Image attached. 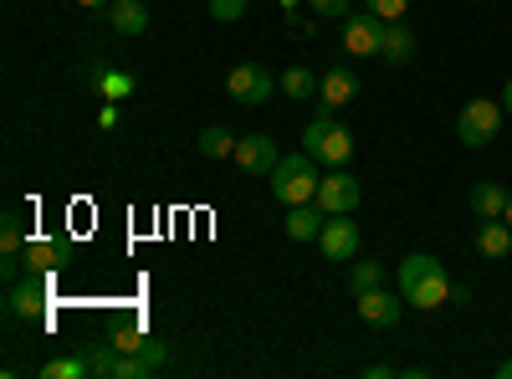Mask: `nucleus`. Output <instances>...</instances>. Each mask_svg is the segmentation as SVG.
<instances>
[{"mask_svg":"<svg viewBox=\"0 0 512 379\" xmlns=\"http://www.w3.org/2000/svg\"><path fill=\"white\" fill-rule=\"evenodd\" d=\"M400 292L410 308H441V303H451V277L431 251H415V257L400 262Z\"/></svg>","mask_w":512,"mask_h":379,"instance_id":"nucleus-1","label":"nucleus"},{"mask_svg":"<svg viewBox=\"0 0 512 379\" xmlns=\"http://www.w3.org/2000/svg\"><path fill=\"white\" fill-rule=\"evenodd\" d=\"M272 180V195L277 205H303V200H318V170H313V154H282L277 170L267 175Z\"/></svg>","mask_w":512,"mask_h":379,"instance_id":"nucleus-2","label":"nucleus"},{"mask_svg":"<svg viewBox=\"0 0 512 379\" xmlns=\"http://www.w3.org/2000/svg\"><path fill=\"white\" fill-rule=\"evenodd\" d=\"M303 149L318 159V164H349V154H354V134L344 129L338 118H328V113H318L308 129H303Z\"/></svg>","mask_w":512,"mask_h":379,"instance_id":"nucleus-3","label":"nucleus"},{"mask_svg":"<svg viewBox=\"0 0 512 379\" xmlns=\"http://www.w3.org/2000/svg\"><path fill=\"white\" fill-rule=\"evenodd\" d=\"M6 308L21 323H47V313H52V272H26L21 282H11Z\"/></svg>","mask_w":512,"mask_h":379,"instance_id":"nucleus-4","label":"nucleus"},{"mask_svg":"<svg viewBox=\"0 0 512 379\" xmlns=\"http://www.w3.org/2000/svg\"><path fill=\"white\" fill-rule=\"evenodd\" d=\"M497 129H502V103H492V98H472L456 118V139L466 149H487L497 139Z\"/></svg>","mask_w":512,"mask_h":379,"instance_id":"nucleus-5","label":"nucleus"},{"mask_svg":"<svg viewBox=\"0 0 512 379\" xmlns=\"http://www.w3.org/2000/svg\"><path fill=\"white\" fill-rule=\"evenodd\" d=\"M226 93L236 98V103H267L272 93H277V77L262 67V62H241V67H231V77H226Z\"/></svg>","mask_w":512,"mask_h":379,"instance_id":"nucleus-6","label":"nucleus"},{"mask_svg":"<svg viewBox=\"0 0 512 379\" xmlns=\"http://www.w3.org/2000/svg\"><path fill=\"white\" fill-rule=\"evenodd\" d=\"M318 205L328 210V216H354V210H359V180L344 170V164L318 180Z\"/></svg>","mask_w":512,"mask_h":379,"instance_id":"nucleus-7","label":"nucleus"},{"mask_svg":"<svg viewBox=\"0 0 512 379\" xmlns=\"http://www.w3.org/2000/svg\"><path fill=\"white\" fill-rule=\"evenodd\" d=\"M318 251H323L328 262H354V257H359V221L328 216L323 231H318Z\"/></svg>","mask_w":512,"mask_h":379,"instance_id":"nucleus-8","label":"nucleus"},{"mask_svg":"<svg viewBox=\"0 0 512 379\" xmlns=\"http://www.w3.org/2000/svg\"><path fill=\"white\" fill-rule=\"evenodd\" d=\"M379 41H384V16H344V52L354 57H379Z\"/></svg>","mask_w":512,"mask_h":379,"instance_id":"nucleus-9","label":"nucleus"},{"mask_svg":"<svg viewBox=\"0 0 512 379\" xmlns=\"http://www.w3.org/2000/svg\"><path fill=\"white\" fill-rule=\"evenodd\" d=\"M405 292H384V287H369V292H359V318L369 323V328H395L400 323V303Z\"/></svg>","mask_w":512,"mask_h":379,"instance_id":"nucleus-10","label":"nucleus"},{"mask_svg":"<svg viewBox=\"0 0 512 379\" xmlns=\"http://www.w3.org/2000/svg\"><path fill=\"white\" fill-rule=\"evenodd\" d=\"M277 139H267V134H246V139H236V164L246 175H272L277 170Z\"/></svg>","mask_w":512,"mask_h":379,"instance_id":"nucleus-11","label":"nucleus"},{"mask_svg":"<svg viewBox=\"0 0 512 379\" xmlns=\"http://www.w3.org/2000/svg\"><path fill=\"white\" fill-rule=\"evenodd\" d=\"M318 98H323V108H344V103H354V98H359V72H354V67H328Z\"/></svg>","mask_w":512,"mask_h":379,"instance_id":"nucleus-12","label":"nucleus"},{"mask_svg":"<svg viewBox=\"0 0 512 379\" xmlns=\"http://www.w3.org/2000/svg\"><path fill=\"white\" fill-rule=\"evenodd\" d=\"M62 262H67V246H62V241L31 236V241L21 246V267H26V272H57Z\"/></svg>","mask_w":512,"mask_h":379,"instance_id":"nucleus-13","label":"nucleus"},{"mask_svg":"<svg viewBox=\"0 0 512 379\" xmlns=\"http://www.w3.org/2000/svg\"><path fill=\"white\" fill-rule=\"evenodd\" d=\"M323 216H328V210H323L318 200L287 205V236H292V241H318V231H323Z\"/></svg>","mask_w":512,"mask_h":379,"instance_id":"nucleus-14","label":"nucleus"},{"mask_svg":"<svg viewBox=\"0 0 512 379\" xmlns=\"http://www.w3.org/2000/svg\"><path fill=\"white\" fill-rule=\"evenodd\" d=\"M415 57V36L405 31V21H384V41H379V62L405 67Z\"/></svg>","mask_w":512,"mask_h":379,"instance_id":"nucleus-15","label":"nucleus"},{"mask_svg":"<svg viewBox=\"0 0 512 379\" xmlns=\"http://www.w3.org/2000/svg\"><path fill=\"white\" fill-rule=\"evenodd\" d=\"M108 21H113L118 36H144L149 31V6H144V0H113Z\"/></svg>","mask_w":512,"mask_h":379,"instance_id":"nucleus-16","label":"nucleus"},{"mask_svg":"<svg viewBox=\"0 0 512 379\" xmlns=\"http://www.w3.org/2000/svg\"><path fill=\"white\" fill-rule=\"evenodd\" d=\"M477 251H482V257H507V251H512V226L502 216L482 221L477 226Z\"/></svg>","mask_w":512,"mask_h":379,"instance_id":"nucleus-17","label":"nucleus"},{"mask_svg":"<svg viewBox=\"0 0 512 379\" xmlns=\"http://www.w3.org/2000/svg\"><path fill=\"white\" fill-rule=\"evenodd\" d=\"M507 200H512V195H507L502 185H492V180H477V185H472V210H477L482 221L502 216V210H507Z\"/></svg>","mask_w":512,"mask_h":379,"instance_id":"nucleus-18","label":"nucleus"},{"mask_svg":"<svg viewBox=\"0 0 512 379\" xmlns=\"http://www.w3.org/2000/svg\"><path fill=\"white\" fill-rule=\"evenodd\" d=\"M118 369H123V349L113 339H103V344L88 349V374L93 379H118Z\"/></svg>","mask_w":512,"mask_h":379,"instance_id":"nucleus-19","label":"nucleus"},{"mask_svg":"<svg viewBox=\"0 0 512 379\" xmlns=\"http://www.w3.org/2000/svg\"><path fill=\"white\" fill-rule=\"evenodd\" d=\"M318 88H323V82L308 72V67H287L282 72V93L292 98V103H303V98H318Z\"/></svg>","mask_w":512,"mask_h":379,"instance_id":"nucleus-20","label":"nucleus"},{"mask_svg":"<svg viewBox=\"0 0 512 379\" xmlns=\"http://www.w3.org/2000/svg\"><path fill=\"white\" fill-rule=\"evenodd\" d=\"M195 149H200L205 159H226V154H236V134L221 129V123H210V129L195 139Z\"/></svg>","mask_w":512,"mask_h":379,"instance_id":"nucleus-21","label":"nucleus"},{"mask_svg":"<svg viewBox=\"0 0 512 379\" xmlns=\"http://www.w3.org/2000/svg\"><path fill=\"white\" fill-rule=\"evenodd\" d=\"M26 241H31V236H26L21 210H6V221H0V251H6V257H16V251H21Z\"/></svg>","mask_w":512,"mask_h":379,"instance_id":"nucleus-22","label":"nucleus"},{"mask_svg":"<svg viewBox=\"0 0 512 379\" xmlns=\"http://www.w3.org/2000/svg\"><path fill=\"white\" fill-rule=\"evenodd\" d=\"M88 77L103 88V98H128V93H134V77H128V72H103V67H93Z\"/></svg>","mask_w":512,"mask_h":379,"instance_id":"nucleus-23","label":"nucleus"},{"mask_svg":"<svg viewBox=\"0 0 512 379\" xmlns=\"http://www.w3.org/2000/svg\"><path fill=\"white\" fill-rule=\"evenodd\" d=\"M369 287H384V267H379V262H354V272H349V292L359 298V292H369Z\"/></svg>","mask_w":512,"mask_h":379,"instance_id":"nucleus-24","label":"nucleus"},{"mask_svg":"<svg viewBox=\"0 0 512 379\" xmlns=\"http://www.w3.org/2000/svg\"><path fill=\"white\" fill-rule=\"evenodd\" d=\"M88 374V359H52V364H41V379H82Z\"/></svg>","mask_w":512,"mask_h":379,"instance_id":"nucleus-25","label":"nucleus"},{"mask_svg":"<svg viewBox=\"0 0 512 379\" xmlns=\"http://www.w3.org/2000/svg\"><path fill=\"white\" fill-rule=\"evenodd\" d=\"M108 339L123 349V354H139V344H144V328H134V323H123V328H113Z\"/></svg>","mask_w":512,"mask_h":379,"instance_id":"nucleus-26","label":"nucleus"},{"mask_svg":"<svg viewBox=\"0 0 512 379\" xmlns=\"http://www.w3.org/2000/svg\"><path fill=\"white\" fill-rule=\"evenodd\" d=\"M205 11L216 21H241L246 16V0H205Z\"/></svg>","mask_w":512,"mask_h":379,"instance_id":"nucleus-27","label":"nucleus"},{"mask_svg":"<svg viewBox=\"0 0 512 379\" xmlns=\"http://www.w3.org/2000/svg\"><path fill=\"white\" fill-rule=\"evenodd\" d=\"M308 6H313L318 16H333V21H344V16H354V0H308Z\"/></svg>","mask_w":512,"mask_h":379,"instance_id":"nucleus-28","label":"nucleus"},{"mask_svg":"<svg viewBox=\"0 0 512 379\" xmlns=\"http://www.w3.org/2000/svg\"><path fill=\"white\" fill-rule=\"evenodd\" d=\"M139 364H144V374H154V369L164 364V344H159V339H144V344H139Z\"/></svg>","mask_w":512,"mask_h":379,"instance_id":"nucleus-29","label":"nucleus"},{"mask_svg":"<svg viewBox=\"0 0 512 379\" xmlns=\"http://www.w3.org/2000/svg\"><path fill=\"white\" fill-rule=\"evenodd\" d=\"M364 6H369L374 16H384V21H400V16H405V6H410V0H364Z\"/></svg>","mask_w":512,"mask_h":379,"instance_id":"nucleus-30","label":"nucleus"},{"mask_svg":"<svg viewBox=\"0 0 512 379\" xmlns=\"http://www.w3.org/2000/svg\"><path fill=\"white\" fill-rule=\"evenodd\" d=\"M390 374H400V369H395V364H369V369H364V379H390Z\"/></svg>","mask_w":512,"mask_h":379,"instance_id":"nucleus-31","label":"nucleus"},{"mask_svg":"<svg viewBox=\"0 0 512 379\" xmlns=\"http://www.w3.org/2000/svg\"><path fill=\"white\" fill-rule=\"evenodd\" d=\"M98 123H103V129H118V103H108V108L98 113Z\"/></svg>","mask_w":512,"mask_h":379,"instance_id":"nucleus-32","label":"nucleus"},{"mask_svg":"<svg viewBox=\"0 0 512 379\" xmlns=\"http://www.w3.org/2000/svg\"><path fill=\"white\" fill-rule=\"evenodd\" d=\"M502 113L512 118V77H507V88H502Z\"/></svg>","mask_w":512,"mask_h":379,"instance_id":"nucleus-33","label":"nucleus"},{"mask_svg":"<svg viewBox=\"0 0 512 379\" xmlns=\"http://www.w3.org/2000/svg\"><path fill=\"white\" fill-rule=\"evenodd\" d=\"M77 6H88V11H103V6H113V0H77Z\"/></svg>","mask_w":512,"mask_h":379,"instance_id":"nucleus-34","label":"nucleus"},{"mask_svg":"<svg viewBox=\"0 0 512 379\" xmlns=\"http://www.w3.org/2000/svg\"><path fill=\"white\" fill-rule=\"evenodd\" d=\"M497 379H512V359H507V364H497Z\"/></svg>","mask_w":512,"mask_h":379,"instance_id":"nucleus-35","label":"nucleus"},{"mask_svg":"<svg viewBox=\"0 0 512 379\" xmlns=\"http://www.w3.org/2000/svg\"><path fill=\"white\" fill-rule=\"evenodd\" d=\"M502 221H507V226H512V200H507V210H502Z\"/></svg>","mask_w":512,"mask_h":379,"instance_id":"nucleus-36","label":"nucleus"}]
</instances>
